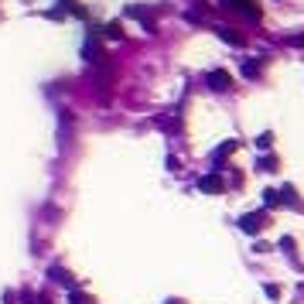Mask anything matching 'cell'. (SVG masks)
<instances>
[{
    "label": "cell",
    "instance_id": "obj_1",
    "mask_svg": "<svg viewBox=\"0 0 304 304\" xmlns=\"http://www.w3.org/2000/svg\"><path fill=\"white\" fill-rule=\"evenodd\" d=\"M267 225H270V215H267V212H249V215H243V219H239V229H243V233H249V236L263 233Z\"/></svg>",
    "mask_w": 304,
    "mask_h": 304
},
{
    "label": "cell",
    "instance_id": "obj_2",
    "mask_svg": "<svg viewBox=\"0 0 304 304\" xmlns=\"http://www.w3.org/2000/svg\"><path fill=\"white\" fill-rule=\"evenodd\" d=\"M82 58H86V62H89V65H99L103 58V45H99V38H96V31H89V38H86V41H82Z\"/></svg>",
    "mask_w": 304,
    "mask_h": 304
},
{
    "label": "cell",
    "instance_id": "obj_3",
    "mask_svg": "<svg viewBox=\"0 0 304 304\" xmlns=\"http://www.w3.org/2000/svg\"><path fill=\"white\" fill-rule=\"evenodd\" d=\"M205 86L215 89V92H229V89H233V75H229L225 68H212V72L205 75Z\"/></svg>",
    "mask_w": 304,
    "mask_h": 304
},
{
    "label": "cell",
    "instance_id": "obj_4",
    "mask_svg": "<svg viewBox=\"0 0 304 304\" xmlns=\"http://www.w3.org/2000/svg\"><path fill=\"white\" fill-rule=\"evenodd\" d=\"M198 188H202L205 195H222L225 192V181H222V174H202V178H198Z\"/></svg>",
    "mask_w": 304,
    "mask_h": 304
},
{
    "label": "cell",
    "instance_id": "obj_5",
    "mask_svg": "<svg viewBox=\"0 0 304 304\" xmlns=\"http://www.w3.org/2000/svg\"><path fill=\"white\" fill-rule=\"evenodd\" d=\"M126 17H137V21L144 24V31H158V21H154V17H150V14L144 11V7H140V4H130V7H126Z\"/></svg>",
    "mask_w": 304,
    "mask_h": 304
},
{
    "label": "cell",
    "instance_id": "obj_6",
    "mask_svg": "<svg viewBox=\"0 0 304 304\" xmlns=\"http://www.w3.org/2000/svg\"><path fill=\"white\" fill-rule=\"evenodd\" d=\"M225 7H236V11H243L246 17H253V21L260 17V7H253V0H225Z\"/></svg>",
    "mask_w": 304,
    "mask_h": 304
},
{
    "label": "cell",
    "instance_id": "obj_7",
    "mask_svg": "<svg viewBox=\"0 0 304 304\" xmlns=\"http://www.w3.org/2000/svg\"><path fill=\"white\" fill-rule=\"evenodd\" d=\"M48 273H52V281H58V284H65L68 291H72V287H75V281H72V277H68V273H65V270H62V267H52V270H48Z\"/></svg>",
    "mask_w": 304,
    "mask_h": 304
},
{
    "label": "cell",
    "instance_id": "obj_8",
    "mask_svg": "<svg viewBox=\"0 0 304 304\" xmlns=\"http://www.w3.org/2000/svg\"><path fill=\"white\" fill-rule=\"evenodd\" d=\"M236 140H225V144H219V147H215V154H212V158L215 161H222V158H229V154H233V150H236Z\"/></svg>",
    "mask_w": 304,
    "mask_h": 304
},
{
    "label": "cell",
    "instance_id": "obj_9",
    "mask_svg": "<svg viewBox=\"0 0 304 304\" xmlns=\"http://www.w3.org/2000/svg\"><path fill=\"white\" fill-rule=\"evenodd\" d=\"M103 31H106V38H113V41H120V38H123V24H120V21H110L106 28H103Z\"/></svg>",
    "mask_w": 304,
    "mask_h": 304
},
{
    "label": "cell",
    "instance_id": "obj_10",
    "mask_svg": "<svg viewBox=\"0 0 304 304\" xmlns=\"http://www.w3.org/2000/svg\"><path fill=\"white\" fill-rule=\"evenodd\" d=\"M243 75H246V79H257V75H260V62L246 58V62H243Z\"/></svg>",
    "mask_w": 304,
    "mask_h": 304
},
{
    "label": "cell",
    "instance_id": "obj_11",
    "mask_svg": "<svg viewBox=\"0 0 304 304\" xmlns=\"http://www.w3.org/2000/svg\"><path fill=\"white\" fill-rule=\"evenodd\" d=\"M68 304H92L89 294H82L79 287H72V294H68Z\"/></svg>",
    "mask_w": 304,
    "mask_h": 304
},
{
    "label": "cell",
    "instance_id": "obj_12",
    "mask_svg": "<svg viewBox=\"0 0 304 304\" xmlns=\"http://www.w3.org/2000/svg\"><path fill=\"white\" fill-rule=\"evenodd\" d=\"M219 38H222V41H229V45H243V38H239L236 31H229V28H219Z\"/></svg>",
    "mask_w": 304,
    "mask_h": 304
},
{
    "label": "cell",
    "instance_id": "obj_13",
    "mask_svg": "<svg viewBox=\"0 0 304 304\" xmlns=\"http://www.w3.org/2000/svg\"><path fill=\"white\" fill-rule=\"evenodd\" d=\"M263 205H267V209H273V205H281V192H273V188H267V192H263Z\"/></svg>",
    "mask_w": 304,
    "mask_h": 304
},
{
    "label": "cell",
    "instance_id": "obj_14",
    "mask_svg": "<svg viewBox=\"0 0 304 304\" xmlns=\"http://www.w3.org/2000/svg\"><path fill=\"white\" fill-rule=\"evenodd\" d=\"M257 168H260V171H277V158H273V154H267V158L257 161Z\"/></svg>",
    "mask_w": 304,
    "mask_h": 304
},
{
    "label": "cell",
    "instance_id": "obj_15",
    "mask_svg": "<svg viewBox=\"0 0 304 304\" xmlns=\"http://www.w3.org/2000/svg\"><path fill=\"white\" fill-rule=\"evenodd\" d=\"M257 147H260V150H270V147H273V134H260L257 137Z\"/></svg>",
    "mask_w": 304,
    "mask_h": 304
},
{
    "label": "cell",
    "instance_id": "obj_16",
    "mask_svg": "<svg viewBox=\"0 0 304 304\" xmlns=\"http://www.w3.org/2000/svg\"><path fill=\"white\" fill-rule=\"evenodd\" d=\"M263 291H267V297H273V301H277V297H281V287H277V284H267V287H263Z\"/></svg>",
    "mask_w": 304,
    "mask_h": 304
},
{
    "label": "cell",
    "instance_id": "obj_17",
    "mask_svg": "<svg viewBox=\"0 0 304 304\" xmlns=\"http://www.w3.org/2000/svg\"><path fill=\"white\" fill-rule=\"evenodd\" d=\"M281 249H287V253H294V239H291V236H284V239H281Z\"/></svg>",
    "mask_w": 304,
    "mask_h": 304
},
{
    "label": "cell",
    "instance_id": "obj_18",
    "mask_svg": "<svg viewBox=\"0 0 304 304\" xmlns=\"http://www.w3.org/2000/svg\"><path fill=\"white\" fill-rule=\"evenodd\" d=\"M291 45H301V48H304V38H301V34H294V38H291Z\"/></svg>",
    "mask_w": 304,
    "mask_h": 304
},
{
    "label": "cell",
    "instance_id": "obj_19",
    "mask_svg": "<svg viewBox=\"0 0 304 304\" xmlns=\"http://www.w3.org/2000/svg\"><path fill=\"white\" fill-rule=\"evenodd\" d=\"M164 304H185V301H178V297H171V301H164Z\"/></svg>",
    "mask_w": 304,
    "mask_h": 304
}]
</instances>
